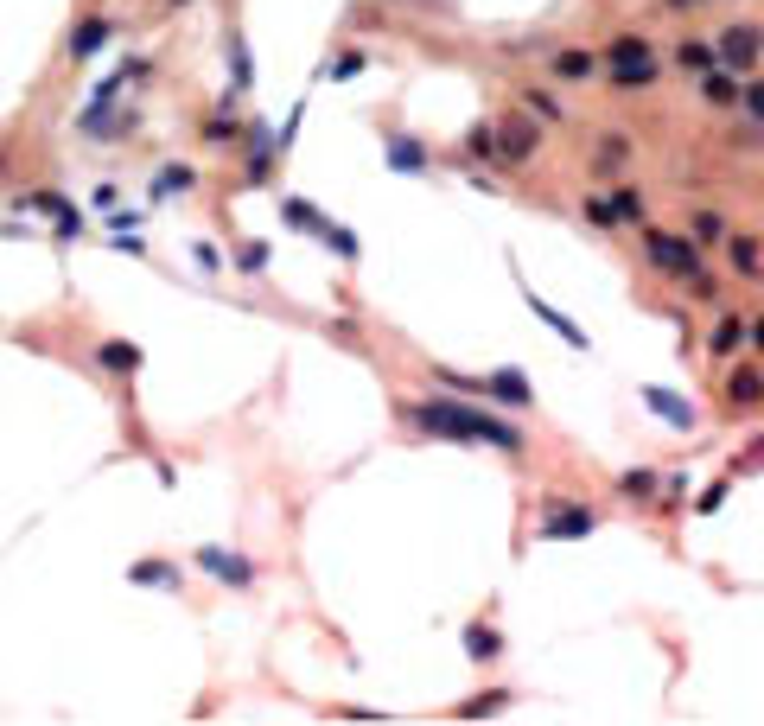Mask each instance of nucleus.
<instances>
[{"label":"nucleus","instance_id":"obj_1","mask_svg":"<svg viewBox=\"0 0 764 726\" xmlns=\"http://www.w3.org/2000/svg\"><path fill=\"white\" fill-rule=\"evenodd\" d=\"M414 421L440 440H484V446H497V453H523V434H516V427H503V421H491V414H478L465 402H440V395H433V402L414 408Z\"/></svg>","mask_w":764,"mask_h":726},{"label":"nucleus","instance_id":"obj_2","mask_svg":"<svg viewBox=\"0 0 764 726\" xmlns=\"http://www.w3.org/2000/svg\"><path fill=\"white\" fill-rule=\"evenodd\" d=\"M605 58H612V83H618V90H637V83L656 77L650 39H612V45H605Z\"/></svg>","mask_w":764,"mask_h":726},{"label":"nucleus","instance_id":"obj_3","mask_svg":"<svg viewBox=\"0 0 764 726\" xmlns=\"http://www.w3.org/2000/svg\"><path fill=\"white\" fill-rule=\"evenodd\" d=\"M650 268H663L675 274V281H694L701 274V249H694V236H663V230H650Z\"/></svg>","mask_w":764,"mask_h":726},{"label":"nucleus","instance_id":"obj_4","mask_svg":"<svg viewBox=\"0 0 764 726\" xmlns=\"http://www.w3.org/2000/svg\"><path fill=\"white\" fill-rule=\"evenodd\" d=\"M758 51H764V32L739 20V26H726L720 39H714V64L739 77V71H752V64H758Z\"/></svg>","mask_w":764,"mask_h":726},{"label":"nucleus","instance_id":"obj_5","mask_svg":"<svg viewBox=\"0 0 764 726\" xmlns=\"http://www.w3.org/2000/svg\"><path fill=\"white\" fill-rule=\"evenodd\" d=\"M535 147H542V128L523 115H510V121H497V153L503 160H535Z\"/></svg>","mask_w":764,"mask_h":726},{"label":"nucleus","instance_id":"obj_6","mask_svg":"<svg viewBox=\"0 0 764 726\" xmlns=\"http://www.w3.org/2000/svg\"><path fill=\"white\" fill-rule=\"evenodd\" d=\"M26 211H45L51 223H58V242L64 236H77L83 230V217H77V204H64V192H32V198H20Z\"/></svg>","mask_w":764,"mask_h":726},{"label":"nucleus","instance_id":"obj_7","mask_svg":"<svg viewBox=\"0 0 764 726\" xmlns=\"http://www.w3.org/2000/svg\"><path fill=\"white\" fill-rule=\"evenodd\" d=\"M109 39H115V20H102V13H90V20H83V26L71 32V58H77V64H90V58H96V51L109 45Z\"/></svg>","mask_w":764,"mask_h":726},{"label":"nucleus","instance_id":"obj_8","mask_svg":"<svg viewBox=\"0 0 764 726\" xmlns=\"http://www.w3.org/2000/svg\"><path fill=\"white\" fill-rule=\"evenodd\" d=\"M96 363H102L109 376H134V370H141V344L109 338V344H96Z\"/></svg>","mask_w":764,"mask_h":726},{"label":"nucleus","instance_id":"obj_9","mask_svg":"<svg viewBox=\"0 0 764 726\" xmlns=\"http://www.w3.org/2000/svg\"><path fill=\"white\" fill-rule=\"evenodd\" d=\"M548 542H567V535H593V510H554L542 523Z\"/></svg>","mask_w":764,"mask_h":726},{"label":"nucleus","instance_id":"obj_10","mask_svg":"<svg viewBox=\"0 0 764 726\" xmlns=\"http://www.w3.org/2000/svg\"><path fill=\"white\" fill-rule=\"evenodd\" d=\"M198 561L211 567L217 580H236V586H249V561H236L230 548H198Z\"/></svg>","mask_w":764,"mask_h":726},{"label":"nucleus","instance_id":"obj_11","mask_svg":"<svg viewBox=\"0 0 764 726\" xmlns=\"http://www.w3.org/2000/svg\"><path fill=\"white\" fill-rule=\"evenodd\" d=\"M484 395H503V402H510V408H529V402H535V395H529V383H523V376H516V370H497L491 383H484Z\"/></svg>","mask_w":764,"mask_h":726},{"label":"nucleus","instance_id":"obj_12","mask_svg":"<svg viewBox=\"0 0 764 726\" xmlns=\"http://www.w3.org/2000/svg\"><path fill=\"white\" fill-rule=\"evenodd\" d=\"M758 395H764V376L758 370H733V376H726V402H733V408H752Z\"/></svg>","mask_w":764,"mask_h":726},{"label":"nucleus","instance_id":"obj_13","mask_svg":"<svg viewBox=\"0 0 764 726\" xmlns=\"http://www.w3.org/2000/svg\"><path fill=\"white\" fill-rule=\"evenodd\" d=\"M644 402L663 414L669 427H694V408H682V395H669V389H644Z\"/></svg>","mask_w":764,"mask_h":726},{"label":"nucleus","instance_id":"obj_14","mask_svg":"<svg viewBox=\"0 0 764 726\" xmlns=\"http://www.w3.org/2000/svg\"><path fill=\"white\" fill-rule=\"evenodd\" d=\"M605 211H612V223H644V192H637V185H618Z\"/></svg>","mask_w":764,"mask_h":726},{"label":"nucleus","instance_id":"obj_15","mask_svg":"<svg viewBox=\"0 0 764 726\" xmlns=\"http://www.w3.org/2000/svg\"><path fill=\"white\" fill-rule=\"evenodd\" d=\"M624 160H631V141H624V134H605L593 172H605V179H612V172H624Z\"/></svg>","mask_w":764,"mask_h":726},{"label":"nucleus","instance_id":"obj_16","mask_svg":"<svg viewBox=\"0 0 764 726\" xmlns=\"http://www.w3.org/2000/svg\"><path fill=\"white\" fill-rule=\"evenodd\" d=\"M389 166H395V172H427V153H421V141L395 134V141H389Z\"/></svg>","mask_w":764,"mask_h":726},{"label":"nucleus","instance_id":"obj_17","mask_svg":"<svg viewBox=\"0 0 764 726\" xmlns=\"http://www.w3.org/2000/svg\"><path fill=\"white\" fill-rule=\"evenodd\" d=\"M281 217L293 223V230H312V236H325V230H332V223L312 211V204H300V198H281Z\"/></svg>","mask_w":764,"mask_h":726},{"label":"nucleus","instance_id":"obj_18","mask_svg":"<svg viewBox=\"0 0 764 726\" xmlns=\"http://www.w3.org/2000/svg\"><path fill=\"white\" fill-rule=\"evenodd\" d=\"M701 77H707V102H714V109H733V102H739L733 71H720V64H714V71H701Z\"/></svg>","mask_w":764,"mask_h":726},{"label":"nucleus","instance_id":"obj_19","mask_svg":"<svg viewBox=\"0 0 764 726\" xmlns=\"http://www.w3.org/2000/svg\"><path fill=\"white\" fill-rule=\"evenodd\" d=\"M745 338H752V325H745V319H720L714 325V357H733Z\"/></svg>","mask_w":764,"mask_h":726},{"label":"nucleus","instance_id":"obj_20","mask_svg":"<svg viewBox=\"0 0 764 726\" xmlns=\"http://www.w3.org/2000/svg\"><path fill=\"white\" fill-rule=\"evenodd\" d=\"M726 255H733V268H739V274H764V255H758V242H752V236H733V242H726Z\"/></svg>","mask_w":764,"mask_h":726},{"label":"nucleus","instance_id":"obj_21","mask_svg":"<svg viewBox=\"0 0 764 726\" xmlns=\"http://www.w3.org/2000/svg\"><path fill=\"white\" fill-rule=\"evenodd\" d=\"M675 64H682V71H714V45L682 39V45H675Z\"/></svg>","mask_w":764,"mask_h":726},{"label":"nucleus","instance_id":"obj_22","mask_svg":"<svg viewBox=\"0 0 764 726\" xmlns=\"http://www.w3.org/2000/svg\"><path fill=\"white\" fill-rule=\"evenodd\" d=\"M465 153H478V160H491V153H497V121H478V128L465 134Z\"/></svg>","mask_w":764,"mask_h":726},{"label":"nucleus","instance_id":"obj_23","mask_svg":"<svg viewBox=\"0 0 764 726\" xmlns=\"http://www.w3.org/2000/svg\"><path fill=\"white\" fill-rule=\"evenodd\" d=\"M191 185H198V179H191V166H160V179H153V192H191Z\"/></svg>","mask_w":764,"mask_h":726},{"label":"nucleus","instance_id":"obj_24","mask_svg":"<svg viewBox=\"0 0 764 726\" xmlns=\"http://www.w3.org/2000/svg\"><path fill=\"white\" fill-rule=\"evenodd\" d=\"M554 71L561 77H593V51H554Z\"/></svg>","mask_w":764,"mask_h":726},{"label":"nucleus","instance_id":"obj_25","mask_svg":"<svg viewBox=\"0 0 764 726\" xmlns=\"http://www.w3.org/2000/svg\"><path fill=\"white\" fill-rule=\"evenodd\" d=\"M230 64H236V90H249V51H242V32H230Z\"/></svg>","mask_w":764,"mask_h":726},{"label":"nucleus","instance_id":"obj_26","mask_svg":"<svg viewBox=\"0 0 764 726\" xmlns=\"http://www.w3.org/2000/svg\"><path fill=\"white\" fill-rule=\"evenodd\" d=\"M465 650H472L478 663H491V656H497V631H465Z\"/></svg>","mask_w":764,"mask_h":726},{"label":"nucleus","instance_id":"obj_27","mask_svg":"<svg viewBox=\"0 0 764 726\" xmlns=\"http://www.w3.org/2000/svg\"><path fill=\"white\" fill-rule=\"evenodd\" d=\"M523 102H529V109L542 115V121H561V102H554L548 90H523Z\"/></svg>","mask_w":764,"mask_h":726},{"label":"nucleus","instance_id":"obj_28","mask_svg":"<svg viewBox=\"0 0 764 726\" xmlns=\"http://www.w3.org/2000/svg\"><path fill=\"white\" fill-rule=\"evenodd\" d=\"M236 262L249 268V274H262V268H268V242H242V255H236Z\"/></svg>","mask_w":764,"mask_h":726},{"label":"nucleus","instance_id":"obj_29","mask_svg":"<svg viewBox=\"0 0 764 726\" xmlns=\"http://www.w3.org/2000/svg\"><path fill=\"white\" fill-rule=\"evenodd\" d=\"M739 109L752 115V121H764V83H745V90H739Z\"/></svg>","mask_w":764,"mask_h":726},{"label":"nucleus","instance_id":"obj_30","mask_svg":"<svg viewBox=\"0 0 764 726\" xmlns=\"http://www.w3.org/2000/svg\"><path fill=\"white\" fill-rule=\"evenodd\" d=\"M128 580H141V586H172V580H179V574H172V567H134Z\"/></svg>","mask_w":764,"mask_h":726},{"label":"nucleus","instance_id":"obj_31","mask_svg":"<svg viewBox=\"0 0 764 726\" xmlns=\"http://www.w3.org/2000/svg\"><path fill=\"white\" fill-rule=\"evenodd\" d=\"M745 344H758V351H764V319H758V325H752V338H745Z\"/></svg>","mask_w":764,"mask_h":726},{"label":"nucleus","instance_id":"obj_32","mask_svg":"<svg viewBox=\"0 0 764 726\" xmlns=\"http://www.w3.org/2000/svg\"><path fill=\"white\" fill-rule=\"evenodd\" d=\"M669 7H701V0H669Z\"/></svg>","mask_w":764,"mask_h":726},{"label":"nucleus","instance_id":"obj_33","mask_svg":"<svg viewBox=\"0 0 764 726\" xmlns=\"http://www.w3.org/2000/svg\"><path fill=\"white\" fill-rule=\"evenodd\" d=\"M166 7H191V0H166Z\"/></svg>","mask_w":764,"mask_h":726}]
</instances>
